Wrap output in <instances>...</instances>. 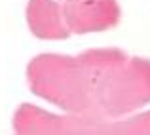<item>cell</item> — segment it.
<instances>
[{"mask_svg":"<svg viewBox=\"0 0 150 135\" xmlns=\"http://www.w3.org/2000/svg\"><path fill=\"white\" fill-rule=\"evenodd\" d=\"M76 135H118V122L114 120H95L84 126Z\"/></svg>","mask_w":150,"mask_h":135,"instance_id":"52a82bcc","label":"cell"},{"mask_svg":"<svg viewBox=\"0 0 150 135\" xmlns=\"http://www.w3.org/2000/svg\"><path fill=\"white\" fill-rule=\"evenodd\" d=\"M25 15L29 31L38 40H67L70 36L61 4L55 0H29Z\"/></svg>","mask_w":150,"mask_h":135,"instance_id":"5b68a950","label":"cell"},{"mask_svg":"<svg viewBox=\"0 0 150 135\" xmlns=\"http://www.w3.org/2000/svg\"><path fill=\"white\" fill-rule=\"evenodd\" d=\"M78 57L93 80V110L103 120H116L150 103V59L120 48L86 50Z\"/></svg>","mask_w":150,"mask_h":135,"instance_id":"6da1fadb","label":"cell"},{"mask_svg":"<svg viewBox=\"0 0 150 135\" xmlns=\"http://www.w3.org/2000/svg\"><path fill=\"white\" fill-rule=\"evenodd\" d=\"M103 118L95 114H51L30 103L17 107L11 118L15 135H76L84 126Z\"/></svg>","mask_w":150,"mask_h":135,"instance_id":"3957f363","label":"cell"},{"mask_svg":"<svg viewBox=\"0 0 150 135\" xmlns=\"http://www.w3.org/2000/svg\"><path fill=\"white\" fill-rule=\"evenodd\" d=\"M118 135H150V110L120 120Z\"/></svg>","mask_w":150,"mask_h":135,"instance_id":"8992f818","label":"cell"},{"mask_svg":"<svg viewBox=\"0 0 150 135\" xmlns=\"http://www.w3.org/2000/svg\"><path fill=\"white\" fill-rule=\"evenodd\" d=\"M27 82L34 95L46 99L65 112L95 114L93 80L78 55H36L27 65Z\"/></svg>","mask_w":150,"mask_h":135,"instance_id":"7a4b0ae2","label":"cell"},{"mask_svg":"<svg viewBox=\"0 0 150 135\" xmlns=\"http://www.w3.org/2000/svg\"><path fill=\"white\" fill-rule=\"evenodd\" d=\"M61 10L70 34L108 31L122 21L118 0H65Z\"/></svg>","mask_w":150,"mask_h":135,"instance_id":"277c9868","label":"cell"}]
</instances>
